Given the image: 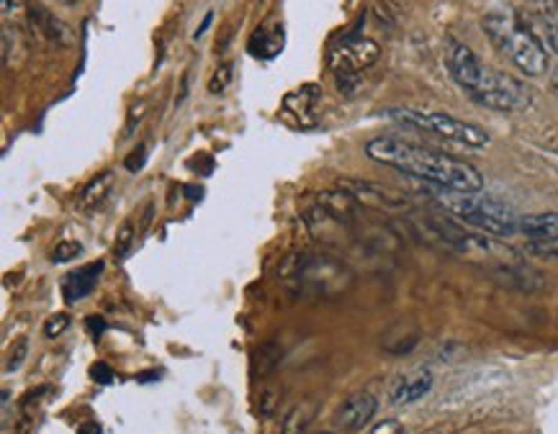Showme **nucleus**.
<instances>
[{
	"label": "nucleus",
	"instance_id": "4be33fe9",
	"mask_svg": "<svg viewBox=\"0 0 558 434\" xmlns=\"http://www.w3.org/2000/svg\"><path fill=\"white\" fill-rule=\"evenodd\" d=\"M26 355H29V342H26V340H18L14 345V350H11V355H8L5 373H15V370L21 368V362L26 360Z\"/></svg>",
	"mask_w": 558,
	"mask_h": 434
},
{
	"label": "nucleus",
	"instance_id": "cd10ccee",
	"mask_svg": "<svg viewBox=\"0 0 558 434\" xmlns=\"http://www.w3.org/2000/svg\"><path fill=\"white\" fill-rule=\"evenodd\" d=\"M77 434H104V432H101V427H98L95 421H85V424H80Z\"/></svg>",
	"mask_w": 558,
	"mask_h": 434
},
{
	"label": "nucleus",
	"instance_id": "393cba45",
	"mask_svg": "<svg viewBox=\"0 0 558 434\" xmlns=\"http://www.w3.org/2000/svg\"><path fill=\"white\" fill-rule=\"evenodd\" d=\"M368 434H404V427H402L396 419H386L381 421V424H376Z\"/></svg>",
	"mask_w": 558,
	"mask_h": 434
},
{
	"label": "nucleus",
	"instance_id": "39448f33",
	"mask_svg": "<svg viewBox=\"0 0 558 434\" xmlns=\"http://www.w3.org/2000/svg\"><path fill=\"white\" fill-rule=\"evenodd\" d=\"M389 113H392V119L402 121L407 126L433 132V134L458 142V144H466V147L482 150V147H489V142H492V136L486 134L482 126L448 116V113H427V111H412V108H396V111H389Z\"/></svg>",
	"mask_w": 558,
	"mask_h": 434
},
{
	"label": "nucleus",
	"instance_id": "9b49d317",
	"mask_svg": "<svg viewBox=\"0 0 558 434\" xmlns=\"http://www.w3.org/2000/svg\"><path fill=\"white\" fill-rule=\"evenodd\" d=\"M430 390H433V373L420 368V370H412V373L402 375V378L394 383L389 399H392L394 406H409L423 401Z\"/></svg>",
	"mask_w": 558,
	"mask_h": 434
},
{
	"label": "nucleus",
	"instance_id": "6ab92c4d",
	"mask_svg": "<svg viewBox=\"0 0 558 434\" xmlns=\"http://www.w3.org/2000/svg\"><path fill=\"white\" fill-rule=\"evenodd\" d=\"M83 255V244L75 240H62L55 250H52V262L55 265H65V262H70V260H75V257Z\"/></svg>",
	"mask_w": 558,
	"mask_h": 434
},
{
	"label": "nucleus",
	"instance_id": "2f4dec72",
	"mask_svg": "<svg viewBox=\"0 0 558 434\" xmlns=\"http://www.w3.org/2000/svg\"><path fill=\"white\" fill-rule=\"evenodd\" d=\"M60 3H65V5H75V3H83V0H60Z\"/></svg>",
	"mask_w": 558,
	"mask_h": 434
},
{
	"label": "nucleus",
	"instance_id": "412c9836",
	"mask_svg": "<svg viewBox=\"0 0 558 434\" xmlns=\"http://www.w3.org/2000/svg\"><path fill=\"white\" fill-rule=\"evenodd\" d=\"M70 327V316L67 314H55L49 316L45 321V337L46 340H55V337H60L62 331Z\"/></svg>",
	"mask_w": 558,
	"mask_h": 434
},
{
	"label": "nucleus",
	"instance_id": "dca6fc26",
	"mask_svg": "<svg viewBox=\"0 0 558 434\" xmlns=\"http://www.w3.org/2000/svg\"><path fill=\"white\" fill-rule=\"evenodd\" d=\"M257 42H260V49L255 52V57H265V60H271V57H275V54L284 49V29H278V26H275L273 34H268L265 29H257L250 44H257Z\"/></svg>",
	"mask_w": 558,
	"mask_h": 434
},
{
	"label": "nucleus",
	"instance_id": "20e7f679",
	"mask_svg": "<svg viewBox=\"0 0 558 434\" xmlns=\"http://www.w3.org/2000/svg\"><path fill=\"white\" fill-rule=\"evenodd\" d=\"M468 98L489 111H502V113L525 111L533 104V93L525 88V83H520L517 77L507 73L492 70L486 64L473 88L468 90Z\"/></svg>",
	"mask_w": 558,
	"mask_h": 434
},
{
	"label": "nucleus",
	"instance_id": "9d476101",
	"mask_svg": "<svg viewBox=\"0 0 558 434\" xmlns=\"http://www.w3.org/2000/svg\"><path fill=\"white\" fill-rule=\"evenodd\" d=\"M104 268H106L104 262H91V265H83V268L67 272L65 281H62V296H65V303L73 306V303L83 301L85 296H91L93 291H95V285H98V278H101Z\"/></svg>",
	"mask_w": 558,
	"mask_h": 434
},
{
	"label": "nucleus",
	"instance_id": "f3484780",
	"mask_svg": "<svg viewBox=\"0 0 558 434\" xmlns=\"http://www.w3.org/2000/svg\"><path fill=\"white\" fill-rule=\"evenodd\" d=\"M312 417H314V409L309 404L294 406V409L288 411L286 419H284V424H281V434H304L306 432V427H309V421H312Z\"/></svg>",
	"mask_w": 558,
	"mask_h": 434
},
{
	"label": "nucleus",
	"instance_id": "7c9ffc66",
	"mask_svg": "<svg viewBox=\"0 0 558 434\" xmlns=\"http://www.w3.org/2000/svg\"><path fill=\"white\" fill-rule=\"evenodd\" d=\"M551 88H553V93H556V95H558V70H556V73H553V80H551Z\"/></svg>",
	"mask_w": 558,
	"mask_h": 434
},
{
	"label": "nucleus",
	"instance_id": "bb28decb",
	"mask_svg": "<svg viewBox=\"0 0 558 434\" xmlns=\"http://www.w3.org/2000/svg\"><path fill=\"white\" fill-rule=\"evenodd\" d=\"M273 401H275V393H265L263 396V417H271V411H273Z\"/></svg>",
	"mask_w": 558,
	"mask_h": 434
},
{
	"label": "nucleus",
	"instance_id": "f257e3e1",
	"mask_svg": "<svg viewBox=\"0 0 558 434\" xmlns=\"http://www.w3.org/2000/svg\"><path fill=\"white\" fill-rule=\"evenodd\" d=\"M365 154L384 167L427 185H440L463 193H482L483 178L476 167L438 150L414 144L399 136H376L365 144Z\"/></svg>",
	"mask_w": 558,
	"mask_h": 434
},
{
	"label": "nucleus",
	"instance_id": "6e6552de",
	"mask_svg": "<svg viewBox=\"0 0 558 434\" xmlns=\"http://www.w3.org/2000/svg\"><path fill=\"white\" fill-rule=\"evenodd\" d=\"M340 188L350 193L358 203L363 206H371V209L378 211H394V209H404L407 206V198L399 193H394L384 185H376V182H365V180H340Z\"/></svg>",
	"mask_w": 558,
	"mask_h": 434
},
{
	"label": "nucleus",
	"instance_id": "473e14b6",
	"mask_svg": "<svg viewBox=\"0 0 558 434\" xmlns=\"http://www.w3.org/2000/svg\"><path fill=\"white\" fill-rule=\"evenodd\" d=\"M322 434H334V432H322Z\"/></svg>",
	"mask_w": 558,
	"mask_h": 434
},
{
	"label": "nucleus",
	"instance_id": "aec40b11",
	"mask_svg": "<svg viewBox=\"0 0 558 434\" xmlns=\"http://www.w3.org/2000/svg\"><path fill=\"white\" fill-rule=\"evenodd\" d=\"M232 73H234V64H232V62L219 64L216 73L212 75V80H209V93H212V95H222V93L232 85V77H234Z\"/></svg>",
	"mask_w": 558,
	"mask_h": 434
},
{
	"label": "nucleus",
	"instance_id": "ddd939ff",
	"mask_svg": "<svg viewBox=\"0 0 558 434\" xmlns=\"http://www.w3.org/2000/svg\"><path fill=\"white\" fill-rule=\"evenodd\" d=\"M520 232L535 244L553 247V244H558V211L520 216Z\"/></svg>",
	"mask_w": 558,
	"mask_h": 434
},
{
	"label": "nucleus",
	"instance_id": "5701e85b",
	"mask_svg": "<svg viewBox=\"0 0 558 434\" xmlns=\"http://www.w3.org/2000/svg\"><path fill=\"white\" fill-rule=\"evenodd\" d=\"M144 163H147V147L139 144V147L126 157V170H129V173H139V170L144 167Z\"/></svg>",
	"mask_w": 558,
	"mask_h": 434
},
{
	"label": "nucleus",
	"instance_id": "0eeeda50",
	"mask_svg": "<svg viewBox=\"0 0 558 434\" xmlns=\"http://www.w3.org/2000/svg\"><path fill=\"white\" fill-rule=\"evenodd\" d=\"M520 18L545 52L558 57V0H525Z\"/></svg>",
	"mask_w": 558,
	"mask_h": 434
},
{
	"label": "nucleus",
	"instance_id": "7ed1b4c3",
	"mask_svg": "<svg viewBox=\"0 0 558 434\" xmlns=\"http://www.w3.org/2000/svg\"><path fill=\"white\" fill-rule=\"evenodd\" d=\"M424 193L433 195L438 206H443L448 213L458 216L463 224L473 226L479 232L494 234V237H513L520 232V216L497 198L451 191V188L427 185V182H424Z\"/></svg>",
	"mask_w": 558,
	"mask_h": 434
},
{
	"label": "nucleus",
	"instance_id": "423d86ee",
	"mask_svg": "<svg viewBox=\"0 0 558 434\" xmlns=\"http://www.w3.org/2000/svg\"><path fill=\"white\" fill-rule=\"evenodd\" d=\"M381 57V46L368 36H345L337 46L330 49V70L334 77L361 75Z\"/></svg>",
	"mask_w": 558,
	"mask_h": 434
},
{
	"label": "nucleus",
	"instance_id": "b1692460",
	"mask_svg": "<svg viewBox=\"0 0 558 434\" xmlns=\"http://www.w3.org/2000/svg\"><path fill=\"white\" fill-rule=\"evenodd\" d=\"M91 375L95 383H101V386H108V383H114V370L108 368V362H95L91 368Z\"/></svg>",
	"mask_w": 558,
	"mask_h": 434
},
{
	"label": "nucleus",
	"instance_id": "f03ea898",
	"mask_svg": "<svg viewBox=\"0 0 558 434\" xmlns=\"http://www.w3.org/2000/svg\"><path fill=\"white\" fill-rule=\"evenodd\" d=\"M483 34L514 67L528 77L548 73V52L523 24L520 14L513 11H489L482 18Z\"/></svg>",
	"mask_w": 558,
	"mask_h": 434
},
{
	"label": "nucleus",
	"instance_id": "4468645a",
	"mask_svg": "<svg viewBox=\"0 0 558 434\" xmlns=\"http://www.w3.org/2000/svg\"><path fill=\"white\" fill-rule=\"evenodd\" d=\"M319 101V88L317 85H306V88H302L299 93H291L286 101H284V105H286L288 113H294V116H299V121H304L306 126H309V116H314V105H317Z\"/></svg>",
	"mask_w": 558,
	"mask_h": 434
},
{
	"label": "nucleus",
	"instance_id": "c756f323",
	"mask_svg": "<svg viewBox=\"0 0 558 434\" xmlns=\"http://www.w3.org/2000/svg\"><path fill=\"white\" fill-rule=\"evenodd\" d=\"M14 3H15V0H3V5H0V14L11 15V11H14Z\"/></svg>",
	"mask_w": 558,
	"mask_h": 434
},
{
	"label": "nucleus",
	"instance_id": "1a4fd4ad",
	"mask_svg": "<svg viewBox=\"0 0 558 434\" xmlns=\"http://www.w3.org/2000/svg\"><path fill=\"white\" fill-rule=\"evenodd\" d=\"M376 396L361 390V393L350 396L345 404H343L340 414H337V421H340V427H343L345 432H361V429H365V427L371 424V419L376 417Z\"/></svg>",
	"mask_w": 558,
	"mask_h": 434
},
{
	"label": "nucleus",
	"instance_id": "f8f14e48",
	"mask_svg": "<svg viewBox=\"0 0 558 434\" xmlns=\"http://www.w3.org/2000/svg\"><path fill=\"white\" fill-rule=\"evenodd\" d=\"M29 24H31V31H36L39 36H45L46 42H52V44L70 46L73 42H75L73 29H70L65 21L55 18V14H49L46 8H42V5H31Z\"/></svg>",
	"mask_w": 558,
	"mask_h": 434
},
{
	"label": "nucleus",
	"instance_id": "2eb2a0df",
	"mask_svg": "<svg viewBox=\"0 0 558 434\" xmlns=\"http://www.w3.org/2000/svg\"><path fill=\"white\" fill-rule=\"evenodd\" d=\"M111 188H114V175L111 173H101L98 178L91 180L88 182V188L83 191V206L85 209H95V206H101L104 201H106V195L111 193Z\"/></svg>",
	"mask_w": 558,
	"mask_h": 434
},
{
	"label": "nucleus",
	"instance_id": "c85d7f7f",
	"mask_svg": "<svg viewBox=\"0 0 558 434\" xmlns=\"http://www.w3.org/2000/svg\"><path fill=\"white\" fill-rule=\"evenodd\" d=\"M212 18H214V14H212V11H209V14H206V18H204V24H201V26H198V29H196V34H194L196 39H201V36H204V31L209 29V24H212Z\"/></svg>",
	"mask_w": 558,
	"mask_h": 434
},
{
	"label": "nucleus",
	"instance_id": "a211bd4d",
	"mask_svg": "<svg viewBox=\"0 0 558 434\" xmlns=\"http://www.w3.org/2000/svg\"><path fill=\"white\" fill-rule=\"evenodd\" d=\"M135 240H136L135 224H132V222L126 219V222L121 224L119 232H116V242H114V257H116L119 262H124V260L129 257L132 247H135Z\"/></svg>",
	"mask_w": 558,
	"mask_h": 434
},
{
	"label": "nucleus",
	"instance_id": "a878e982",
	"mask_svg": "<svg viewBox=\"0 0 558 434\" xmlns=\"http://www.w3.org/2000/svg\"><path fill=\"white\" fill-rule=\"evenodd\" d=\"M88 330H91V334H95V337H101V334L106 331V321H104L101 316H88Z\"/></svg>",
	"mask_w": 558,
	"mask_h": 434
}]
</instances>
